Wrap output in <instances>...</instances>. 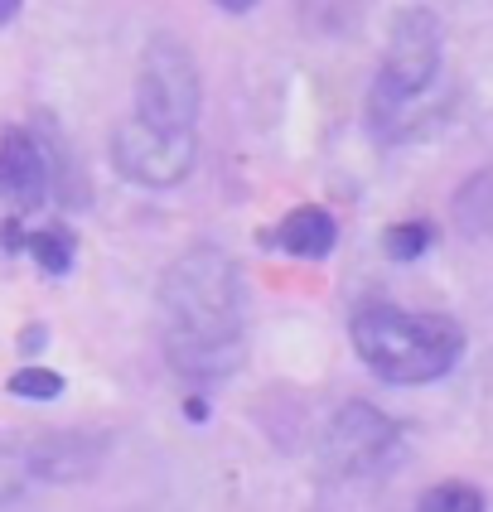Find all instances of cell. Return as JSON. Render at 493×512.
Listing matches in <instances>:
<instances>
[{
    "label": "cell",
    "mask_w": 493,
    "mask_h": 512,
    "mask_svg": "<svg viewBox=\"0 0 493 512\" xmlns=\"http://www.w3.org/2000/svg\"><path fill=\"white\" fill-rule=\"evenodd\" d=\"M49 179H54V165L29 131L0 136V194H5V203H15L20 213L39 208L49 199Z\"/></svg>",
    "instance_id": "cell-7"
},
{
    "label": "cell",
    "mask_w": 493,
    "mask_h": 512,
    "mask_svg": "<svg viewBox=\"0 0 493 512\" xmlns=\"http://www.w3.org/2000/svg\"><path fill=\"white\" fill-rule=\"evenodd\" d=\"M10 397L54 401V397H63V377L54 368H20V372H10Z\"/></svg>",
    "instance_id": "cell-13"
},
{
    "label": "cell",
    "mask_w": 493,
    "mask_h": 512,
    "mask_svg": "<svg viewBox=\"0 0 493 512\" xmlns=\"http://www.w3.org/2000/svg\"><path fill=\"white\" fill-rule=\"evenodd\" d=\"M392 455H397V426L363 401H348L344 411H334L319 445L329 479H373L377 469L392 464Z\"/></svg>",
    "instance_id": "cell-5"
},
{
    "label": "cell",
    "mask_w": 493,
    "mask_h": 512,
    "mask_svg": "<svg viewBox=\"0 0 493 512\" xmlns=\"http://www.w3.org/2000/svg\"><path fill=\"white\" fill-rule=\"evenodd\" d=\"M421 508H464V512H479L484 508V493L469 484H440L431 493H421Z\"/></svg>",
    "instance_id": "cell-14"
},
{
    "label": "cell",
    "mask_w": 493,
    "mask_h": 512,
    "mask_svg": "<svg viewBox=\"0 0 493 512\" xmlns=\"http://www.w3.org/2000/svg\"><path fill=\"white\" fill-rule=\"evenodd\" d=\"M0 247H5V252H25L29 237L20 232V223H5V228H0Z\"/></svg>",
    "instance_id": "cell-15"
},
{
    "label": "cell",
    "mask_w": 493,
    "mask_h": 512,
    "mask_svg": "<svg viewBox=\"0 0 493 512\" xmlns=\"http://www.w3.org/2000/svg\"><path fill=\"white\" fill-rule=\"evenodd\" d=\"M29 256L39 261V271H49V276H63L68 266H73V237L63 228H44L29 237Z\"/></svg>",
    "instance_id": "cell-11"
},
{
    "label": "cell",
    "mask_w": 493,
    "mask_h": 512,
    "mask_svg": "<svg viewBox=\"0 0 493 512\" xmlns=\"http://www.w3.org/2000/svg\"><path fill=\"white\" fill-rule=\"evenodd\" d=\"M353 348L382 382L416 387L460 363L464 329L450 314H411L397 305H363L353 314Z\"/></svg>",
    "instance_id": "cell-2"
},
{
    "label": "cell",
    "mask_w": 493,
    "mask_h": 512,
    "mask_svg": "<svg viewBox=\"0 0 493 512\" xmlns=\"http://www.w3.org/2000/svg\"><path fill=\"white\" fill-rule=\"evenodd\" d=\"M218 5H223V10H232V15H247L257 0H218Z\"/></svg>",
    "instance_id": "cell-17"
},
{
    "label": "cell",
    "mask_w": 493,
    "mask_h": 512,
    "mask_svg": "<svg viewBox=\"0 0 493 512\" xmlns=\"http://www.w3.org/2000/svg\"><path fill=\"white\" fill-rule=\"evenodd\" d=\"M29 459H34V479H44V484H73V479L97 474L102 440H92L83 430H58V435L34 440V445H29Z\"/></svg>",
    "instance_id": "cell-8"
},
{
    "label": "cell",
    "mask_w": 493,
    "mask_h": 512,
    "mask_svg": "<svg viewBox=\"0 0 493 512\" xmlns=\"http://www.w3.org/2000/svg\"><path fill=\"white\" fill-rule=\"evenodd\" d=\"M165 358L189 382L228 377L247 348V300L237 261L218 247H189L160 281Z\"/></svg>",
    "instance_id": "cell-1"
},
{
    "label": "cell",
    "mask_w": 493,
    "mask_h": 512,
    "mask_svg": "<svg viewBox=\"0 0 493 512\" xmlns=\"http://www.w3.org/2000/svg\"><path fill=\"white\" fill-rule=\"evenodd\" d=\"M20 5H25V0H0V29H5L10 20H15V15H20Z\"/></svg>",
    "instance_id": "cell-16"
},
{
    "label": "cell",
    "mask_w": 493,
    "mask_h": 512,
    "mask_svg": "<svg viewBox=\"0 0 493 512\" xmlns=\"http://www.w3.org/2000/svg\"><path fill=\"white\" fill-rule=\"evenodd\" d=\"M136 116L160 131H194L199 121V68L174 34H150L136 73Z\"/></svg>",
    "instance_id": "cell-4"
},
{
    "label": "cell",
    "mask_w": 493,
    "mask_h": 512,
    "mask_svg": "<svg viewBox=\"0 0 493 512\" xmlns=\"http://www.w3.org/2000/svg\"><path fill=\"white\" fill-rule=\"evenodd\" d=\"M261 242L281 247L286 256H300V261H319V256L334 252L339 228H334V218L324 208H295V213L281 218V228L271 232V237H261Z\"/></svg>",
    "instance_id": "cell-9"
},
{
    "label": "cell",
    "mask_w": 493,
    "mask_h": 512,
    "mask_svg": "<svg viewBox=\"0 0 493 512\" xmlns=\"http://www.w3.org/2000/svg\"><path fill=\"white\" fill-rule=\"evenodd\" d=\"M194 150H199L194 131H160L141 116H131L112 136V165L121 179L141 189H170L194 170Z\"/></svg>",
    "instance_id": "cell-6"
},
{
    "label": "cell",
    "mask_w": 493,
    "mask_h": 512,
    "mask_svg": "<svg viewBox=\"0 0 493 512\" xmlns=\"http://www.w3.org/2000/svg\"><path fill=\"white\" fill-rule=\"evenodd\" d=\"M29 484H34V459H29V445H10V440H0V503L25 498Z\"/></svg>",
    "instance_id": "cell-10"
},
{
    "label": "cell",
    "mask_w": 493,
    "mask_h": 512,
    "mask_svg": "<svg viewBox=\"0 0 493 512\" xmlns=\"http://www.w3.org/2000/svg\"><path fill=\"white\" fill-rule=\"evenodd\" d=\"M440 54H445V34H440V20L431 10H402L392 20V34H387V54L377 63L373 78V97H368V116H373L377 136L402 126L406 107L416 97H426L440 73Z\"/></svg>",
    "instance_id": "cell-3"
},
{
    "label": "cell",
    "mask_w": 493,
    "mask_h": 512,
    "mask_svg": "<svg viewBox=\"0 0 493 512\" xmlns=\"http://www.w3.org/2000/svg\"><path fill=\"white\" fill-rule=\"evenodd\" d=\"M431 223H397V228L382 232V252L392 256V261H416V256L431 247Z\"/></svg>",
    "instance_id": "cell-12"
}]
</instances>
